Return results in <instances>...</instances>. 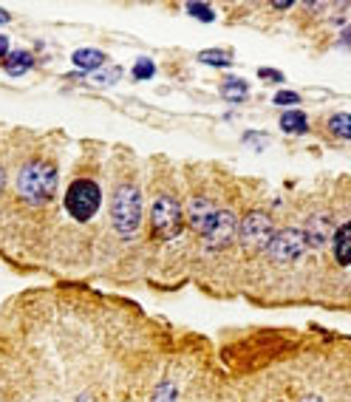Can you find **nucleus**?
Segmentation results:
<instances>
[{
	"label": "nucleus",
	"instance_id": "1",
	"mask_svg": "<svg viewBox=\"0 0 351 402\" xmlns=\"http://www.w3.org/2000/svg\"><path fill=\"white\" fill-rule=\"evenodd\" d=\"M57 181H60L57 167L46 159H35V162H26L20 167L18 193L23 195V201L40 207V205H49V201L57 195Z\"/></svg>",
	"mask_w": 351,
	"mask_h": 402
},
{
	"label": "nucleus",
	"instance_id": "2",
	"mask_svg": "<svg viewBox=\"0 0 351 402\" xmlns=\"http://www.w3.org/2000/svg\"><path fill=\"white\" fill-rule=\"evenodd\" d=\"M111 221L119 236H130L142 224V193L136 184H122L111 198Z\"/></svg>",
	"mask_w": 351,
	"mask_h": 402
},
{
	"label": "nucleus",
	"instance_id": "3",
	"mask_svg": "<svg viewBox=\"0 0 351 402\" xmlns=\"http://www.w3.org/2000/svg\"><path fill=\"white\" fill-rule=\"evenodd\" d=\"M99 205H102V190H99L97 181H91V178H77V181H71V187H68V193H66V210H68L71 219L88 221V219L97 216Z\"/></svg>",
	"mask_w": 351,
	"mask_h": 402
},
{
	"label": "nucleus",
	"instance_id": "4",
	"mask_svg": "<svg viewBox=\"0 0 351 402\" xmlns=\"http://www.w3.org/2000/svg\"><path fill=\"white\" fill-rule=\"evenodd\" d=\"M182 205L176 201L173 195H159L156 205H153V213H150V224H153V233L156 238L161 241H170L179 236L182 230Z\"/></svg>",
	"mask_w": 351,
	"mask_h": 402
},
{
	"label": "nucleus",
	"instance_id": "5",
	"mask_svg": "<svg viewBox=\"0 0 351 402\" xmlns=\"http://www.w3.org/2000/svg\"><path fill=\"white\" fill-rule=\"evenodd\" d=\"M202 236H204V241H207L210 250H224V247H230V244L235 241V236H238V219H235L230 210H216L213 219L204 224Z\"/></svg>",
	"mask_w": 351,
	"mask_h": 402
},
{
	"label": "nucleus",
	"instance_id": "6",
	"mask_svg": "<svg viewBox=\"0 0 351 402\" xmlns=\"http://www.w3.org/2000/svg\"><path fill=\"white\" fill-rule=\"evenodd\" d=\"M238 233H241V241L250 247V250H266L272 236H275V227H272V219L264 216V213H247L238 224Z\"/></svg>",
	"mask_w": 351,
	"mask_h": 402
},
{
	"label": "nucleus",
	"instance_id": "7",
	"mask_svg": "<svg viewBox=\"0 0 351 402\" xmlns=\"http://www.w3.org/2000/svg\"><path fill=\"white\" fill-rule=\"evenodd\" d=\"M266 250H269V255H272L275 261H281V264L297 261V258L303 255V250H306V238H303V230L286 227V230L275 233Z\"/></svg>",
	"mask_w": 351,
	"mask_h": 402
},
{
	"label": "nucleus",
	"instance_id": "8",
	"mask_svg": "<svg viewBox=\"0 0 351 402\" xmlns=\"http://www.w3.org/2000/svg\"><path fill=\"white\" fill-rule=\"evenodd\" d=\"M331 233H334V221H331V216L317 213V216H312V219L306 221L303 238H306V244H312V247H323V244L331 238Z\"/></svg>",
	"mask_w": 351,
	"mask_h": 402
},
{
	"label": "nucleus",
	"instance_id": "9",
	"mask_svg": "<svg viewBox=\"0 0 351 402\" xmlns=\"http://www.w3.org/2000/svg\"><path fill=\"white\" fill-rule=\"evenodd\" d=\"M213 213H216V205H213L207 195H193V198H190V205H187V221H190V227H193L196 233L204 230V224L213 219Z\"/></svg>",
	"mask_w": 351,
	"mask_h": 402
},
{
	"label": "nucleus",
	"instance_id": "10",
	"mask_svg": "<svg viewBox=\"0 0 351 402\" xmlns=\"http://www.w3.org/2000/svg\"><path fill=\"white\" fill-rule=\"evenodd\" d=\"M71 60H74V66H77L80 71H99L108 57H105L99 49H77Z\"/></svg>",
	"mask_w": 351,
	"mask_h": 402
},
{
	"label": "nucleus",
	"instance_id": "11",
	"mask_svg": "<svg viewBox=\"0 0 351 402\" xmlns=\"http://www.w3.org/2000/svg\"><path fill=\"white\" fill-rule=\"evenodd\" d=\"M334 258L340 267H348L351 261V224H340L334 233Z\"/></svg>",
	"mask_w": 351,
	"mask_h": 402
},
{
	"label": "nucleus",
	"instance_id": "12",
	"mask_svg": "<svg viewBox=\"0 0 351 402\" xmlns=\"http://www.w3.org/2000/svg\"><path fill=\"white\" fill-rule=\"evenodd\" d=\"M221 97H224L227 102H233V105L244 102V99L250 97V85H247V80H241V77H227V80L221 83Z\"/></svg>",
	"mask_w": 351,
	"mask_h": 402
},
{
	"label": "nucleus",
	"instance_id": "13",
	"mask_svg": "<svg viewBox=\"0 0 351 402\" xmlns=\"http://www.w3.org/2000/svg\"><path fill=\"white\" fill-rule=\"evenodd\" d=\"M32 66H35V57L29 54V51H9V57H6V74H12V77H23L26 71H32Z\"/></svg>",
	"mask_w": 351,
	"mask_h": 402
},
{
	"label": "nucleus",
	"instance_id": "14",
	"mask_svg": "<svg viewBox=\"0 0 351 402\" xmlns=\"http://www.w3.org/2000/svg\"><path fill=\"white\" fill-rule=\"evenodd\" d=\"M281 128H283L286 133H306V130H309V119H306L303 111H286V114L281 116Z\"/></svg>",
	"mask_w": 351,
	"mask_h": 402
},
{
	"label": "nucleus",
	"instance_id": "15",
	"mask_svg": "<svg viewBox=\"0 0 351 402\" xmlns=\"http://www.w3.org/2000/svg\"><path fill=\"white\" fill-rule=\"evenodd\" d=\"M328 130L337 136V139H351V116L348 114H334L328 119Z\"/></svg>",
	"mask_w": 351,
	"mask_h": 402
},
{
	"label": "nucleus",
	"instance_id": "16",
	"mask_svg": "<svg viewBox=\"0 0 351 402\" xmlns=\"http://www.w3.org/2000/svg\"><path fill=\"white\" fill-rule=\"evenodd\" d=\"M199 60H202L204 66H218V68H227V66L233 63V57H230L227 51H216V49L202 51V54H199Z\"/></svg>",
	"mask_w": 351,
	"mask_h": 402
},
{
	"label": "nucleus",
	"instance_id": "17",
	"mask_svg": "<svg viewBox=\"0 0 351 402\" xmlns=\"http://www.w3.org/2000/svg\"><path fill=\"white\" fill-rule=\"evenodd\" d=\"M130 74H133V80H139V83H144V80H150V77L156 74V63H153V60H147V57H139Z\"/></svg>",
	"mask_w": 351,
	"mask_h": 402
},
{
	"label": "nucleus",
	"instance_id": "18",
	"mask_svg": "<svg viewBox=\"0 0 351 402\" xmlns=\"http://www.w3.org/2000/svg\"><path fill=\"white\" fill-rule=\"evenodd\" d=\"M119 77H122V68L119 66H111V68H99L97 74H94V83L97 85H113V83H119Z\"/></svg>",
	"mask_w": 351,
	"mask_h": 402
},
{
	"label": "nucleus",
	"instance_id": "19",
	"mask_svg": "<svg viewBox=\"0 0 351 402\" xmlns=\"http://www.w3.org/2000/svg\"><path fill=\"white\" fill-rule=\"evenodd\" d=\"M187 15H193V18L202 20V23H213V20H216V12H213L207 4H187Z\"/></svg>",
	"mask_w": 351,
	"mask_h": 402
},
{
	"label": "nucleus",
	"instance_id": "20",
	"mask_svg": "<svg viewBox=\"0 0 351 402\" xmlns=\"http://www.w3.org/2000/svg\"><path fill=\"white\" fill-rule=\"evenodd\" d=\"M153 402H176V385L173 382H161L153 391Z\"/></svg>",
	"mask_w": 351,
	"mask_h": 402
},
{
	"label": "nucleus",
	"instance_id": "21",
	"mask_svg": "<svg viewBox=\"0 0 351 402\" xmlns=\"http://www.w3.org/2000/svg\"><path fill=\"white\" fill-rule=\"evenodd\" d=\"M297 102H300V97L295 91H278L275 94V105H297Z\"/></svg>",
	"mask_w": 351,
	"mask_h": 402
},
{
	"label": "nucleus",
	"instance_id": "22",
	"mask_svg": "<svg viewBox=\"0 0 351 402\" xmlns=\"http://www.w3.org/2000/svg\"><path fill=\"white\" fill-rule=\"evenodd\" d=\"M258 77H261V80H275V83H283V74H281V71H272V68H261V71H258Z\"/></svg>",
	"mask_w": 351,
	"mask_h": 402
},
{
	"label": "nucleus",
	"instance_id": "23",
	"mask_svg": "<svg viewBox=\"0 0 351 402\" xmlns=\"http://www.w3.org/2000/svg\"><path fill=\"white\" fill-rule=\"evenodd\" d=\"M0 57H9V40L0 35Z\"/></svg>",
	"mask_w": 351,
	"mask_h": 402
},
{
	"label": "nucleus",
	"instance_id": "24",
	"mask_svg": "<svg viewBox=\"0 0 351 402\" xmlns=\"http://www.w3.org/2000/svg\"><path fill=\"white\" fill-rule=\"evenodd\" d=\"M6 23H12V15L6 9H0V26H6Z\"/></svg>",
	"mask_w": 351,
	"mask_h": 402
},
{
	"label": "nucleus",
	"instance_id": "25",
	"mask_svg": "<svg viewBox=\"0 0 351 402\" xmlns=\"http://www.w3.org/2000/svg\"><path fill=\"white\" fill-rule=\"evenodd\" d=\"M272 6H275V9H289V6H292V0H275Z\"/></svg>",
	"mask_w": 351,
	"mask_h": 402
},
{
	"label": "nucleus",
	"instance_id": "26",
	"mask_svg": "<svg viewBox=\"0 0 351 402\" xmlns=\"http://www.w3.org/2000/svg\"><path fill=\"white\" fill-rule=\"evenodd\" d=\"M300 402H323V399H320V396H314V394H309V396H303Z\"/></svg>",
	"mask_w": 351,
	"mask_h": 402
},
{
	"label": "nucleus",
	"instance_id": "27",
	"mask_svg": "<svg viewBox=\"0 0 351 402\" xmlns=\"http://www.w3.org/2000/svg\"><path fill=\"white\" fill-rule=\"evenodd\" d=\"M0 193H4V167H0Z\"/></svg>",
	"mask_w": 351,
	"mask_h": 402
}]
</instances>
